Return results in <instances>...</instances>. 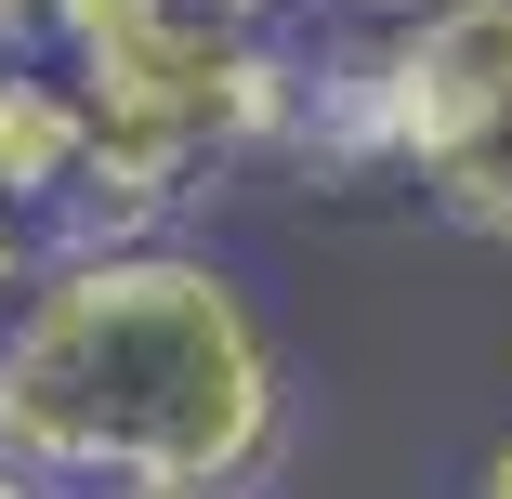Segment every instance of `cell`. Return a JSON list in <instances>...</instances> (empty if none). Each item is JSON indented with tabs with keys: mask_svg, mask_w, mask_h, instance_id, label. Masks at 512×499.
I'll list each match as a JSON object with an SVG mask.
<instances>
[{
	"mask_svg": "<svg viewBox=\"0 0 512 499\" xmlns=\"http://www.w3.org/2000/svg\"><path fill=\"white\" fill-rule=\"evenodd\" d=\"M40 263H53V224H40V211H14V197H0V329H14V303L40 289Z\"/></svg>",
	"mask_w": 512,
	"mask_h": 499,
	"instance_id": "obj_5",
	"label": "cell"
},
{
	"mask_svg": "<svg viewBox=\"0 0 512 499\" xmlns=\"http://www.w3.org/2000/svg\"><path fill=\"white\" fill-rule=\"evenodd\" d=\"M473 499H512V434H499V447L473 460Z\"/></svg>",
	"mask_w": 512,
	"mask_h": 499,
	"instance_id": "obj_9",
	"label": "cell"
},
{
	"mask_svg": "<svg viewBox=\"0 0 512 499\" xmlns=\"http://www.w3.org/2000/svg\"><path fill=\"white\" fill-rule=\"evenodd\" d=\"M66 40V0H0V53H53Z\"/></svg>",
	"mask_w": 512,
	"mask_h": 499,
	"instance_id": "obj_6",
	"label": "cell"
},
{
	"mask_svg": "<svg viewBox=\"0 0 512 499\" xmlns=\"http://www.w3.org/2000/svg\"><path fill=\"white\" fill-rule=\"evenodd\" d=\"M211 14H250V27H302L316 0H211Z\"/></svg>",
	"mask_w": 512,
	"mask_h": 499,
	"instance_id": "obj_8",
	"label": "cell"
},
{
	"mask_svg": "<svg viewBox=\"0 0 512 499\" xmlns=\"http://www.w3.org/2000/svg\"><path fill=\"white\" fill-rule=\"evenodd\" d=\"M381 184L473 250H512V0H447L421 27H368Z\"/></svg>",
	"mask_w": 512,
	"mask_h": 499,
	"instance_id": "obj_3",
	"label": "cell"
},
{
	"mask_svg": "<svg viewBox=\"0 0 512 499\" xmlns=\"http://www.w3.org/2000/svg\"><path fill=\"white\" fill-rule=\"evenodd\" d=\"M0 460L53 499H263L302 368L211 237H53L0 329Z\"/></svg>",
	"mask_w": 512,
	"mask_h": 499,
	"instance_id": "obj_1",
	"label": "cell"
},
{
	"mask_svg": "<svg viewBox=\"0 0 512 499\" xmlns=\"http://www.w3.org/2000/svg\"><path fill=\"white\" fill-rule=\"evenodd\" d=\"M316 14H342V27H421V14H447V0H316Z\"/></svg>",
	"mask_w": 512,
	"mask_h": 499,
	"instance_id": "obj_7",
	"label": "cell"
},
{
	"mask_svg": "<svg viewBox=\"0 0 512 499\" xmlns=\"http://www.w3.org/2000/svg\"><path fill=\"white\" fill-rule=\"evenodd\" d=\"M92 171V106L53 53H0V197L40 224H66V197Z\"/></svg>",
	"mask_w": 512,
	"mask_h": 499,
	"instance_id": "obj_4",
	"label": "cell"
},
{
	"mask_svg": "<svg viewBox=\"0 0 512 499\" xmlns=\"http://www.w3.org/2000/svg\"><path fill=\"white\" fill-rule=\"evenodd\" d=\"M0 499H53V486H27V473H14V460H0Z\"/></svg>",
	"mask_w": 512,
	"mask_h": 499,
	"instance_id": "obj_10",
	"label": "cell"
},
{
	"mask_svg": "<svg viewBox=\"0 0 512 499\" xmlns=\"http://www.w3.org/2000/svg\"><path fill=\"white\" fill-rule=\"evenodd\" d=\"M53 66L92 106V171L53 237H211L237 184L289 171L302 27H250L211 0H66Z\"/></svg>",
	"mask_w": 512,
	"mask_h": 499,
	"instance_id": "obj_2",
	"label": "cell"
}]
</instances>
